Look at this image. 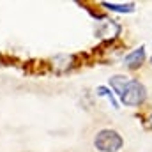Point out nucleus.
<instances>
[{"label":"nucleus","mask_w":152,"mask_h":152,"mask_svg":"<svg viewBox=\"0 0 152 152\" xmlns=\"http://www.w3.org/2000/svg\"><path fill=\"white\" fill-rule=\"evenodd\" d=\"M94 147L99 152H118L124 147V140L115 129H101L94 138Z\"/></svg>","instance_id":"1"},{"label":"nucleus","mask_w":152,"mask_h":152,"mask_svg":"<svg viewBox=\"0 0 152 152\" xmlns=\"http://www.w3.org/2000/svg\"><path fill=\"white\" fill-rule=\"evenodd\" d=\"M147 127H151V129H152V115L149 117V122H147Z\"/></svg>","instance_id":"7"},{"label":"nucleus","mask_w":152,"mask_h":152,"mask_svg":"<svg viewBox=\"0 0 152 152\" xmlns=\"http://www.w3.org/2000/svg\"><path fill=\"white\" fill-rule=\"evenodd\" d=\"M96 92H97V96H104V97H108L113 108H118V104H117V101H115L113 94H112V90H110L108 87H104V85H101V87H97V88H96Z\"/></svg>","instance_id":"6"},{"label":"nucleus","mask_w":152,"mask_h":152,"mask_svg":"<svg viewBox=\"0 0 152 152\" xmlns=\"http://www.w3.org/2000/svg\"><path fill=\"white\" fill-rule=\"evenodd\" d=\"M145 58H147V55H145V48L140 46V48H136L134 51H131V53L124 58V66L129 67V69H138V67L145 62Z\"/></svg>","instance_id":"3"},{"label":"nucleus","mask_w":152,"mask_h":152,"mask_svg":"<svg viewBox=\"0 0 152 152\" xmlns=\"http://www.w3.org/2000/svg\"><path fill=\"white\" fill-rule=\"evenodd\" d=\"M151 66H152V58H151Z\"/></svg>","instance_id":"8"},{"label":"nucleus","mask_w":152,"mask_h":152,"mask_svg":"<svg viewBox=\"0 0 152 152\" xmlns=\"http://www.w3.org/2000/svg\"><path fill=\"white\" fill-rule=\"evenodd\" d=\"M103 5L110 11H115V12H133L134 11V4H113V2H103Z\"/></svg>","instance_id":"5"},{"label":"nucleus","mask_w":152,"mask_h":152,"mask_svg":"<svg viewBox=\"0 0 152 152\" xmlns=\"http://www.w3.org/2000/svg\"><path fill=\"white\" fill-rule=\"evenodd\" d=\"M129 81H131V78H127V76L124 75H115L110 78V87L115 90V94L120 97L122 94H124V90H126V87L129 85Z\"/></svg>","instance_id":"4"},{"label":"nucleus","mask_w":152,"mask_h":152,"mask_svg":"<svg viewBox=\"0 0 152 152\" xmlns=\"http://www.w3.org/2000/svg\"><path fill=\"white\" fill-rule=\"evenodd\" d=\"M145 97H147L145 87H143L138 80H131L129 85L126 87L124 94L120 96V101H122V104H126V106H140V104L145 101Z\"/></svg>","instance_id":"2"}]
</instances>
